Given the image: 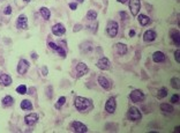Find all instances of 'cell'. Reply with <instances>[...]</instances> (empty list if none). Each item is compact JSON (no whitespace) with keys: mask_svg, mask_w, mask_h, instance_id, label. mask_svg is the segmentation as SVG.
<instances>
[{"mask_svg":"<svg viewBox=\"0 0 180 133\" xmlns=\"http://www.w3.org/2000/svg\"><path fill=\"white\" fill-rule=\"evenodd\" d=\"M71 127H72V131L77 132V133H84V132L88 131L87 126H85L84 124L80 123V122H73V123L71 124Z\"/></svg>","mask_w":180,"mask_h":133,"instance_id":"8992f818","label":"cell"},{"mask_svg":"<svg viewBox=\"0 0 180 133\" xmlns=\"http://www.w3.org/2000/svg\"><path fill=\"white\" fill-rule=\"evenodd\" d=\"M156 37L157 36H156V33L154 30H147L144 33V35H143V39L146 42H152V41H155Z\"/></svg>","mask_w":180,"mask_h":133,"instance_id":"ac0fdd59","label":"cell"},{"mask_svg":"<svg viewBox=\"0 0 180 133\" xmlns=\"http://www.w3.org/2000/svg\"><path fill=\"white\" fill-rule=\"evenodd\" d=\"M43 75H44V76L48 75V68H46V67H43Z\"/></svg>","mask_w":180,"mask_h":133,"instance_id":"836d02e7","label":"cell"},{"mask_svg":"<svg viewBox=\"0 0 180 133\" xmlns=\"http://www.w3.org/2000/svg\"><path fill=\"white\" fill-rule=\"evenodd\" d=\"M65 102H66V98H65V97H60V98L58 100V103L56 104V108H57V109H60V108L65 104Z\"/></svg>","mask_w":180,"mask_h":133,"instance_id":"f1b7e54d","label":"cell"},{"mask_svg":"<svg viewBox=\"0 0 180 133\" xmlns=\"http://www.w3.org/2000/svg\"><path fill=\"white\" fill-rule=\"evenodd\" d=\"M116 108H117V103H116L114 97H110L105 104V110L109 114H113L116 111Z\"/></svg>","mask_w":180,"mask_h":133,"instance_id":"52a82bcc","label":"cell"},{"mask_svg":"<svg viewBox=\"0 0 180 133\" xmlns=\"http://www.w3.org/2000/svg\"><path fill=\"white\" fill-rule=\"evenodd\" d=\"M166 95H167V89H166V88H162V89L159 90L158 97H159V98H163V97H165Z\"/></svg>","mask_w":180,"mask_h":133,"instance_id":"f546056e","label":"cell"},{"mask_svg":"<svg viewBox=\"0 0 180 133\" xmlns=\"http://www.w3.org/2000/svg\"><path fill=\"white\" fill-rule=\"evenodd\" d=\"M106 31L110 37H116L118 34V23L114 21H110L106 27Z\"/></svg>","mask_w":180,"mask_h":133,"instance_id":"7a4b0ae2","label":"cell"},{"mask_svg":"<svg viewBox=\"0 0 180 133\" xmlns=\"http://www.w3.org/2000/svg\"><path fill=\"white\" fill-rule=\"evenodd\" d=\"M134 35H135V31H134V30H130V31H129V36H134Z\"/></svg>","mask_w":180,"mask_h":133,"instance_id":"d590c367","label":"cell"},{"mask_svg":"<svg viewBox=\"0 0 180 133\" xmlns=\"http://www.w3.org/2000/svg\"><path fill=\"white\" fill-rule=\"evenodd\" d=\"M118 1H119V3H121V4H125V3L127 1V0H118Z\"/></svg>","mask_w":180,"mask_h":133,"instance_id":"8d00e7d4","label":"cell"},{"mask_svg":"<svg viewBox=\"0 0 180 133\" xmlns=\"http://www.w3.org/2000/svg\"><path fill=\"white\" fill-rule=\"evenodd\" d=\"M98 83H99L101 87H103L104 89H106V90H109L111 88V82L104 76H98Z\"/></svg>","mask_w":180,"mask_h":133,"instance_id":"2e32d148","label":"cell"},{"mask_svg":"<svg viewBox=\"0 0 180 133\" xmlns=\"http://www.w3.org/2000/svg\"><path fill=\"white\" fill-rule=\"evenodd\" d=\"M129 98H130L134 103L142 102V101L144 100V94H143L141 90H139V89H135V90H133V92L130 93Z\"/></svg>","mask_w":180,"mask_h":133,"instance_id":"277c9868","label":"cell"},{"mask_svg":"<svg viewBox=\"0 0 180 133\" xmlns=\"http://www.w3.org/2000/svg\"><path fill=\"white\" fill-rule=\"evenodd\" d=\"M16 92L19 93V94H26L27 93V87L24 86V84H21V86H19L17 88H16Z\"/></svg>","mask_w":180,"mask_h":133,"instance_id":"83f0119b","label":"cell"},{"mask_svg":"<svg viewBox=\"0 0 180 133\" xmlns=\"http://www.w3.org/2000/svg\"><path fill=\"white\" fill-rule=\"evenodd\" d=\"M21 108L23 109V110H31V109H32V104H31L30 101L23 100V101L21 102Z\"/></svg>","mask_w":180,"mask_h":133,"instance_id":"603a6c76","label":"cell"},{"mask_svg":"<svg viewBox=\"0 0 180 133\" xmlns=\"http://www.w3.org/2000/svg\"><path fill=\"white\" fill-rule=\"evenodd\" d=\"M16 26L17 28L20 29H28V21H27V17L24 15H21L19 16L17 21H16Z\"/></svg>","mask_w":180,"mask_h":133,"instance_id":"8fae6325","label":"cell"},{"mask_svg":"<svg viewBox=\"0 0 180 133\" xmlns=\"http://www.w3.org/2000/svg\"><path fill=\"white\" fill-rule=\"evenodd\" d=\"M103 1H104V5L107 6V0H103Z\"/></svg>","mask_w":180,"mask_h":133,"instance_id":"74e56055","label":"cell"},{"mask_svg":"<svg viewBox=\"0 0 180 133\" xmlns=\"http://www.w3.org/2000/svg\"><path fill=\"white\" fill-rule=\"evenodd\" d=\"M152 59H154L155 63H162V61L165 60V55L161 51H156L152 56Z\"/></svg>","mask_w":180,"mask_h":133,"instance_id":"d6986e66","label":"cell"},{"mask_svg":"<svg viewBox=\"0 0 180 133\" xmlns=\"http://www.w3.org/2000/svg\"><path fill=\"white\" fill-rule=\"evenodd\" d=\"M24 1H30V0H24Z\"/></svg>","mask_w":180,"mask_h":133,"instance_id":"ab89813d","label":"cell"},{"mask_svg":"<svg viewBox=\"0 0 180 133\" xmlns=\"http://www.w3.org/2000/svg\"><path fill=\"white\" fill-rule=\"evenodd\" d=\"M140 7H141L140 0H129V8H130V13H132V15L136 16V15L139 14Z\"/></svg>","mask_w":180,"mask_h":133,"instance_id":"5b68a950","label":"cell"},{"mask_svg":"<svg viewBox=\"0 0 180 133\" xmlns=\"http://www.w3.org/2000/svg\"><path fill=\"white\" fill-rule=\"evenodd\" d=\"M75 70H76V75H77V78H80V76H82V75L87 74V73H88V71H89L88 66H87L84 63H80V64H77Z\"/></svg>","mask_w":180,"mask_h":133,"instance_id":"30bf717a","label":"cell"},{"mask_svg":"<svg viewBox=\"0 0 180 133\" xmlns=\"http://www.w3.org/2000/svg\"><path fill=\"white\" fill-rule=\"evenodd\" d=\"M114 49H116L117 53L120 55V56L127 53V47L125 45V44H122V43H117L116 45H114Z\"/></svg>","mask_w":180,"mask_h":133,"instance_id":"e0dca14e","label":"cell"},{"mask_svg":"<svg viewBox=\"0 0 180 133\" xmlns=\"http://www.w3.org/2000/svg\"><path fill=\"white\" fill-rule=\"evenodd\" d=\"M77 1H79V3H82V1H83V0H77Z\"/></svg>","mask_w":180,"mask_h":133,"instance_id":"f35d334b","label":"cell"},{"mask_svg":"<svg viewBox=\"0 0 180 133\" xmlns=\"http://www.w3.org/2000/svg\"><path fill=\"white\" fill-rule=\"evenodd\" d=\"M179 82H180L179 78H172L171 79V84H172L173 88H175V89H179Z\"/></svg>","mask_w":180,"mask_h":133,"instance_id":"4316f807","label":"cell"},{"mask_svg":"<svg viewBox=\"0 0 180 133\" xmlns=\"http://www.w3.org/2000/svg\"><path fill=\"white\" fill-rule=\"evenodd\" d=\"M110 66H111L110 60H109L107 58H105V57L101 58V59L97 61V67L101 68V70H103V71H107V70H110Z\"/></svg>","mask_w":180,"mask_h":133,"instance_id":"9c48e42d","label":"cell"},{"mask_svg":"<svg viewBox=\"0 0 180 133\" xmlns=\"http://www.w3.org/2000/svg\"><path fill=\"white\" fill-rule=\"evenodd\" d=\"M0 84L1 86H11L12 84V78L7 74H0Z\"/></svg>","mask_w":180,"mask_h":133,"instance_id":"9a60e30c","label":"cell"},{"mask_svg":"<svg viewBox=\"0 0 180 133\" xmlns=\"http://www.w3.org/2000/svg\"><path fill=\"white\" fill-rule=\"evenodd\" d=\"M178 101H179V95H173L172 98H171V102L172 103H178Z\"/></svg>","mask_w":180,"mask_h":133,"instance_id":"1f68e13d","label":"cell"},{"mask_svg":"<svg viewBox=\"0 0 180 133\" xmlns=\"http://www.w3.org/2000/svg\"><path fill=\"white\" fill-rule=\"evenodd\" d=\"M141 117H142V115H141V112H140V110H139V109L134 108V106L129 108L128 118H129L132 122H139V120L141 119Z\"/></svg>","mask_w":180,"mask_h":133,"instance_id":"3957f363","label":"cell"},{"mask_svg":"<svg viewBox=\"0 0 180 133\" xmlns=\"http://www.w3.org/2000/svg\"><path fill=\"white\" fill-rule=\"evenodd\" d=\"M96 17H97V13H96L95 11H89V12L87 13V19L90 20V21H95Z\"/></svg>","mask_w":180,"mask_h":133,"instance_id":"d4e9b609","label":"cell"},{"mask_svg":"<svg viewBox=\"0 0 180 133\" xmlns=\"http://www.w3.org/2000/svg\"><path fill=\"white\" fill-rule=\"evenodd\" d=\"M171 36H172V41L175 43V45L178 47L179 45V31H173L171 34Z\"/></svg>","mask_w":180,"mask_h":133,"instance_id":"484cf974","label":"cell"},{"mask_svg":"<svg viewBox=\"0 0 180 133\" xmlns=\"http://www.w3.org/2000/svg\"><path fill=\"white\" fill-rule=\"evenodd\" d=\"M69 7H71L72 9H76L77 5H76V4H74V3H72V4H69Z\"/></svg>","mask_w":180,"mask_h":133,"instance_id":"e575fe53","label":"cell"},{"mask_svg":"<svg viewBox=\"0 0 180 133\" xmlns=\"http://www.w3.org/2000/svg\"><path fill=\"white\" fill-rule=\"evenodd\" d=\"M52 33L54 35H57V36H61V35H64L66 33V28L61 23H57V25H54L52 27Z\"/></svg>","mask_w":180,"mask_h":133,"instance_id":"7c38bea8","label":"cell"},{"mask_svg":"<svg viewBox=\"0 0 180 133\" xmlns=\"http://www.w3.org/2000/svg\"><path fill=\"white\" fill-rule=\"evenodd\" d=\"M74 104H75V108L79 110L80 112H87V111H89V110H91L93 106H94L93 102L90 101L89 98L81 97V96H79V97L75 98Z\"/></svg>","mask_w":180,"mask_h":133,"instance_id":"6da1fadb","label":"cell"},{"mask_svg":"<svg viewBox=\"0 0 180 133\" xmlns=\"http://www.w3.org/2000/svg\"><path fill=\"white\" fill-rule=\"evenodd\" d=\"M13 103H14V98H13L12 96H9V95H7V96H5V97L3 98V104H4V106L13 105Z\"/></svg>","mask_w":180,"mask_h":133,"instance_id":"44dd1931","label":"cell"},{"mask_svg":"<svg viewBox=\"0 0 180 133\" xmlns=\"http://www.w3.org/2000/svg\"><path fill=\"white\" fill-rule=\"evenodd\" d=\"M139 22L142 25V26H147L149 22H150V19L147 16V15H143V14H140L139 15Z\"/></svg>","mask_w":180,"mask_h":133,"instance_id":"7402d4cb","label":"cell"},{"mask_svg":"<svg viewBox=\"0 0 180 133\" xmlns=\"http://www.w3.org/2000/svg\"><path fill=\"white\" fill-rule=\"evenodd\" d=\"M28 68H29V63L24 59H21L19 61V65H17V72L20 74H26Z\"/></svg>","mask_w":180,"mask_h":133,"instance_id":"ba28073f","label":"cell"},{"mask_svg":"<svg viewBox=\"0 0 180 133\" xmlns=\"http://www.w3.org/2000/svg\"><path fill=\"white\" fill-rule=\"evenodd\" d=\"M24 120H26V124H27V125L32 126V125H35V124L37 123L38 116H37L36 114H30V115H28V116L24 117Z\"/></svg>","mask_w":180,"mask_h":133,"instance_id":"4fadbf2b","label":"cell"},{"mask_svg":"<svg viewBox=\"0 0 180 133\" xmlns=\"http://www.w3.org/2000/svg\"><path fill=\"white\" fill-rule=\"evenodd\" d=\"M49 47H50V48H51L53 51H57V52H58V53H59L61 57H66V51H65V50H64L61 47H58L56 43H53V42H50V43H49Z\"/></svg>","mask_w":180,"mask_h":133,"instance_id":"5bb4252c","label":"cell"},{"mask_svg":"<svg viewBox=\"0 0 180 133\" xmlns=\"http://www.w3.org/2000/svg\"><path fill=\"white\" fill-rule=\"evenodd\" d=\"M179 53H180V51H179V50H177V51L174 52V58H175V60H177L178 63H180V58H179Z\"/></svg>","mask_w":180,"mask_h":133,"instance_id":"d6a6232c","label":"cell"},{"mask_svg":"<svg viewBox=\"0 0 180 133\" xmlns=\"http://www.w3.org/2000/svg\"><path fill=\"white\" fill-rule=\"evenodd\" d=\"M40 14H42V16H43L45 20H49V19H50V15H51L50 9L46 8V7H42V8H40Z\"/></svg>","mask_w":180,"mask_h":133,"instance_id":"cb8c5ba5","label":"cell"},{"mask_svg":"<svg viewBox=\"0 0 180 133\" xmlns=\"http://www.w3.org/2000/svg\"><path fill=\"white\" fill-rule=\"evenodd\" d=\"M12 13V7L11 6H7L6 8H5V11H4V14L5 15H9Z\"/></svg>","mask_w":180,"mask_h":133,"instance_id":"4dcf8cb0","label":"cell"},{"mask_svg":"<svg viewBox=\"0 0 180 133\" xmlns=\"http://www.w3.org/2000/svg\"><path fill=\"white\" fill-rule=\"evenodd\" d=\"M161 110H162V111H164V112H167V114H171V112L174 111L173 106L171 104H167V103H162L161 104Z\"/></svg>","mask_w":180,"mask_h":133,"instance_id":"ffe728a7","label":"cell"}]
</instances>
